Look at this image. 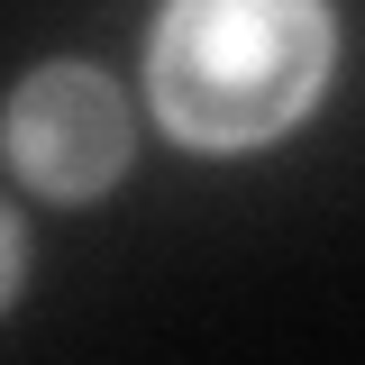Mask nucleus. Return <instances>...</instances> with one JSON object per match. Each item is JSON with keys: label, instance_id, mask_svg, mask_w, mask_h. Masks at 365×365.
Segmentation results:
<instances>
[{"label": "nucleus", "instance_id": "obj_1", "mask_svg": "<svg viewBox=\"0 0 365 365\" xmlns=\"http://www.w3.org/2000/svg\"><path fill=\"white\" fill-rule=\"evenodd\" d=\"M329 64H338L329 0H165L146 91L182 146L237 155L292 128L329 91Z\"/></svg>", "mask_w": 365, "mask_h": 365}, {"label": "nucleus", "instance_id": "obj_2", "mask_svg": "<svg viewBox=\"0 0 365 365\" xmlns=\"http://www.w3.org/2000/svg\"><path fill=\"white\" fill-rule=\"evenodd\" d=\"M0 146L46 201H91L128 165V101L101 64H37L0 110Z\"/></svg>", "mask_w": 365, "mask_h": 365}, {"label": "nucleus", "instance_id": "obj_3", "mask_svg": "<svg viewBox=\"0 0 365 365\" xmlns=\"http://www.w3.org/2000/svg\"><path fill=\"white\" fill-rule=\"evenodd\" d=\"M19 256H28V247H19V220L0 210V311H9V292H19Z\"/></svg>", "mask_w": 365, "mask_h": 365}]
</instances>
